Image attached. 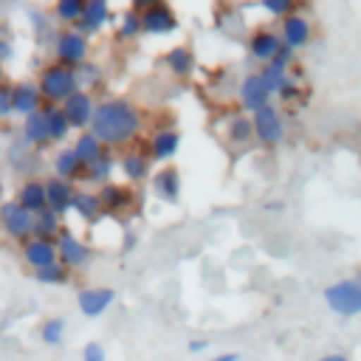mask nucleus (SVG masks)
<instances>
[{
    "label": "nucleus",
    "mask_w": 361,
    "mask_h": 361,
    "mask_svg": "<svg viewBox=\"0 0 361 361\" xmlns=\"http://www.w3.org/2000/svg\"><path fill=\"white\" fill-rule=\"evenodd\" d=\"M0 226L11 240L28 243L34 237V214L25 212L17 200H3L0 203Z\"/></svg>",
    "instance_id": "5"
},
{
    "label": "nucleus",
    "mask_w": 361,
    "mask_h": 361,
    "mask_svg": "<svg viewBox=\"0 0 361 361\" xmlns=\"http://www.w3.org/2000/svg\"><path fill=\"white\" fill-rule=\"evenodd\" d=\"M141 130V113L133 102L127 99H104L96 104L90 133L104 144V147H121L133 141Z\"/></svg>",
    "instance_id": "1"
},
{
    "label": "nucleus",
    "mask_w": 361,
    "mask_h": 361,
    "mask_svg": "<svg viewBox=\"0 0 361 361\" xmlns=\"http://www.w3.org/2000/svg\"><path fill=\"white\" fill-rule=\"evenodd\" d=\"M271 96H274V93H271V87H268V82L262 79L259 71L248 73V76L240 82V102H243V107L251 110V113L268 107V104H271Z\"/></svg>",
    "instance_id": "8"
},
{
    "label": "nucleus",
    "mask_w": 361,
    "mask_h": 361,
    "mask_svg": "<svg viewBox=\"0 0 361 361\" xmlns=\"http://www.w3.org/2000/svg\"><path fill=\"white\" fill-rule=\"evenodd\" d=\"M116 166H118L116 155H113L110 149H104L93 164L85 166V180H90V183H96V186H104V183H110V175H113Z\"/></svg>",
    "instance_id": "25"
},
{
    "label": "nucleus",
    "mask_w": 361,
    "mask_h": 361,
    "mask_svg": "<svg viewBox=\"0 0 361 361\" xmlns=\"http://www.w3.org/2000/svg\"><path fill=\"white\" fill-rule=\"evenodd\" d=\"M54 175L62 180H73V178H85V164L76 158L73 149H59L54 155Z\"/></svg>",
    "instance_id": "26"
},
{
    "label": "nucleus",
    "mask_w": 361,
    "mask_h": 361,
    "mask_svg": "<svg viewBox=\"0 0 361 361\" xmlns=\"http://www.w3.org/2000/svg\"><path fill=\"white\" fill-rule=\"evenodd\" d=\"M262 8L268 14H274V17H279V20L296 14V3L293 0H262Z\"/></svg>",
    "instance_id": "38"
},
{
    "label": "nucleus",
    "mask_w": 361,
    "mask_h": 361,
    "mask_svg": "<svg viewBox=\"0 0 361 361\" xmlns=\"http://www.w3.org/2000/svg\"><path fill=\"white\" fill-rule=\"evenodd\" d=\"M116 34H118L121 39H133V37L144 34V25H141V14H138V11H133V8H127V11L118 17Z\"/></svg>",
    "instance_id": "32"
},
{
    "label": "nucleus",
    "mask_w": 361,
    "mask_h": 361,
    "mask_svg": "<svg viewBox=\"0 0 361 361\" xmlns=\"http://www.w3.org/2000/svg\"><path fill=\"white\" fill-rule=\"evenodd\" d=\"M8 116H14V113H11V87H6V85L0 82V121L8 118Z\"/></svg>",
    "instance_id": "40"
},
{
    "label": "nucleus",
    "mask_w": 361,
    "mask_h": 361,
    "mask_svg": "<svg viewBox=\"0 0 361 361\" xmlns=\"http://www.w3.org/2000/svg\"><path fill=\"white\" fill-rule=\"evenodd\" d=\"M228 141L231 144H248L254 138V124H251V116H234L228 121Z\"/></svg>",
    "instance_id": "31"
},
{
    "label": "nucleus",
    "mask_w": 361,
    "mask_h": 361,
    "mask_svg": "<svg viewBox=\"0 0 361 361\" xmlns=\"http://www.w3.org/2000/svg\"><path fill=\"white\" fill-rule=\"evenodd\" d=\"M23 262L34 271H42L54 262H59V254H56V243L54 240H39V237H31L28 243H23Z\"/></svg>",
    "instance_id": "11"
},
{
    "label": "nucleus",
    "mask_w": 361,
    "mask_h": 361,
    "mask_svg": "<svg viewBox=\"0 0 361 361\" xmlns=\"http://www.w3.org/2000/svg\"><path fill=\"white\" fill-rule=\"evenodd\" d=\"M279 48H282V34H276L271 28H254L248 37V54L262 65H268Z\"/></svg>",
    "instance_id": "12"
},
{
    "label": "nucleus",
    "mask_w": 361,
    "mask_h": 361,
    "mask_svg": "<svg viewBox=\"0 0 361 361\" xmlns=\"http://www.w3.org/2000/svg\"><path fill=\"white\" fill-rule=\"evenodd\" d=\"M152 189H155V195L164 200V203H178L180 200V172L175 169V166H164L155 178H152Z\"/></svg>",
    "instance_id": "22"
},
{
    "label": "nucleus",
    "mask_w": 361,
    "mask_h": 361,
    "mask_svg": "<svg viewBox=\"0 0 361 361\" xmlns=\"http://www.w3.org/2000/svg\"><path fill=\"white\" fill-rule=\"evenodd\" d=\"M82 361H104V350H102V344H96V341H90V344H85V353H82Z\"/></svg>",
    "instance_id": "42"
},
{
    "label": "nucleus",
    "mask_w": 361,
    "mask_h": 361,
    "mask_svg": "<svg viewBox=\"0 0 361 361\" xmlns=\"http://www.w3.org/2000/svg\"><path fill=\"white\" fill-rule=\"evenodd\" d=\"M82 11H85V3L82 0H56V6H54V17L59 23H71V25L79 23Z\"/></svg>",
    "instance_id": "34"
},
{
    "label": "nucleus",
    "mask_w": 361,
    "mask_h": 361,
    "mask_svg": "<svg viewBox=\"0 0 361 361\" xmlns=\"http://www.w3.org/2000/svg\"><path fill=\"white\" fill-rule=\"evenodd\" d=\"M251 124H254V138H259L262 144H279L282 135H285V121H282V113L268 104L257 113H251Z\"/></svg>",
    "instance_id": "6"
},
{
    "label": "nucleus",
    "mask_w": 361,
    "mask_h": 361,
    "mask_svg": "<svg viewBox=\"0 0 361 361\" xmlns=\"http://www.w3.org/2000/svg\"><path fill=\"white\" fill-rule=\"evenodd\" d=\"M37 87L42 93V102L48 104H65L76 90H79V79H76V68H68V65H59V62H51L39 71V79H37Z\"/></svg>",
    "instance_id": "2"
},
{
    "label": "nucleus",
    "mask_w": 361,
    "mask_h": 361,
    "mask_svg": "<svg viewBox=\"0 0 361 361\" xmlns=\"http://www.w3.org/2000/svg\"><path fill=\"white\" fill-rule=\"evenodd\" d=\"M62 110H65V116H68V121H71V127H76V130H90V121H93V113H96V102H93V96L87 93V90H76L65 104H59Z\"/></svg>",
    "instance_id": "9"
},
{
    "label": "nucleus",
    "mask_w": 361,
    "mask_h": 361,
    "mask_svg": "<svg viewBox=\"0 0 361 361\" xmlns=\"http://www.w3.org/2000/svg\"><path fill=\"white\" fill-rule=\"evenodd\" d=\"M51 48H54V62L68 65V68H79L82 62H87V51H90L87 37L79 34V31H73V28L59 31V34L54 37Z\"/></svg>",
    "instance_id": "4"
},
{
    "label": "nucleus",
    "mask_w": 361,
    "mask_h": 361,
    "mask_svg": "<svg viewBox=\"0 0 361 361\" xmlns=\"http://www.w3.org/2000/svg\"><path fill=\"white\" fill-rule=\"evenodd\" d=\"M45 195H48V209L56 212L59 217L73 209V195H76V189L71 186V180H62V178H56V175H54V178H45Z\"/></svg>",
    "instance_id": "19"
},
{
    "label": "nucleus",
    "mask_w": 361,
    "mask_h": 361,
    "mask_svg": "<svg viewBox=\"0 0 361 361\" xmlns=\"http://www.w3.org/2000/svg\"><path fill=\"white\" fill-rule=\"evenodd\" d=\"M113 299H116V290H113V288H82V290L76 293V305H79V310H82L87 319L102 316V313L113 305Z\"/></svg>",
    "instance_id": "15"
},
{
    "label": "nucleus",
    "mask_w": 361,
    "mask_h": 361,
    "mask_svg": "<svg viewBox=\"0 0 361 361\" xmlns=\"http://www.w3.org/2000/svg\"><path fill=\"white\" fill-rule=\"evenodd\" d=\"M54 243H56L59 262H62L65 268H82V265L90 259V248H87L73 231H68V228H62Z\"/></svg>",
    "instance_id": "10"
},
{
    "label": "nucleus",
    "mask_w": 361,
    "mask_h": 361,
    "mask_svg": "<svg viewBox=\"0 0 361 361\" xmlns=\"http://www.w3.org/2000/svg\"><path fill=\"white\" fill-rule=\"evenodd\" d=\"M42 110H45V118H48L51 141H65V138H68V133L73 130V127H71V121H68V116H65V110H62V107H56V104H45Z\"/></svg>",
    "instance_id": "29"
},
{
    "label": "nucleus",
    "mask_w": 361,
    "mask_h": 361,
    "mask_svg": "<svg viewBox=\"0 0 361 361\" xmlns=\"http://www.w3.org/2000/svg\"><path fill=\"white\" fill-rule=\"evenodd\" d=\"M276 96H279L282 102H293V99H299V96H302V87H299V82H296V79H290V76H288V79L279 85Z\"/></svg>",
    "instance_id": "39"
},
{
    "label": "nucleus",
    "mask_w": 361,
    "mask_h": 361,
    "mask_svg": "<svg viewBox=\"0 0 361 361\" xmlns=\"http://www.w3.org/2000/svg\"><path fill=\"white\" fill-rule=\"evenodd\" d=\"M118 169L121 175L130 180V183H141L149 178V169H152V158L141 149H127L118 155Z\"/></svg>",
    "instance_id": "18"
},
{
    "label": "nucleus",
    "mask_w": 361,
    "mask_h": 361,
    "mask_svg": "<svg viewBox=\"0 0 361 361\" xmlns=\"http://www.w3.org/2000/svg\"><path fill=\"white\" fill-rule=\"evenodd\" d=\"M324 302L338 316H358L361 313V282L358 279H338L324 288Z\"/></svg>",
    "instance_id": "3"
},
{
    "label": "nucleus",
    "mask_w": 361,
    "mask_h": 361,
    "mask_svg": "<svg viewBox=\"0 0 361 361\" xmlns=\"http://www.w3.org/2000/svg\"><path fill=\"white\" fill-rule=\"evenodd\" d=\"M293 54H296V51H293V48H288V45H285V42H282V48H279V51H276V56H274V59H271V62H274V65H279V68H285V71H288V68H290V62H293Z\"/></svg>",
    "instance_id": "41"
},
{
    "label": "nucleus",
    "mask_w": 361,
    "mask_h": 361,
    "mask_svg": "<svg viewBox=\"0 0 361 361\" xmlns=\"http://www.w3.org/2000/svg\"><path fill=\"white\" fill-rule=\"evenodd\" d=\"M141 25H144V34H152V37H164V34H172L178 28V14L169 3H152L144 14H141Z\"/></svg>",
    "instance_id": "7"
},
{
    "label": "nucleus",
    "mask_w": 361,
    "mask_h": 361,
    "mask_svg": "<svg viewBox=\"0 0 361 361\" xmlns=\"http://www.w3.org/2000/svg\"><path fill=\"white\" fill-rule=\"evenodd\" d=\"M73 212L85 220V223H93L99 220L104 212H102V200H99V192H87V189H79L73 195Z\"/></svg>",
    "instance_id": "27"
},
{
    "label": "nucleus",
    "mask_w": 361,
    "mask_h": 361,
    "mask_svg": "<svg viewBox=\"0 0 361 361\" xmlns=\"http://www.w3.org/2000/svg\"><path fill=\"white\" fill-rule=\"evenodd\" d=\"M62 336H65V319H62V316H51V319H45V322L39 324V338H42V344L56 347V344L62 341Z\"/></svg>",
    "instance_id": "33"
},
{
    "label": "nucleus",
    "mask_w": 361,
    "mask_h": 361,
    "mask_svg": "<svg viewBox=\"0 0 361 361\" xmlns=\"http://www.w3.org/2000/svg\"><path fill=\"white\" fill-rule=\"evenodd\" d=\"M34 279L42 282V285H65L71 279V268H65L62 262H54L42 271H34Z\"/></svg>",
    "instance_id": "35"
},
{
    "label": "nucleus",
    "mask_w": 361,
    "mask_h": 361,
    "mask_svg": "<svg viewBox=\"0 0 361 361\" xmlns=\"http://www.w3.org/2000/svg\"><path fill=\"white\" fill-rule=\"evenodd\" d=\"M310 37H313V31H310V20H307V17L290 14V17L282 20V42H285L288 48L299 51V48H305V45L310 42Z\"/></svg>",
    "instance_id": "21"
},
{
    "label": "nucleus",
    "mask_w": 361,
    "mask_h": 361,
    "mask_svg": "<svg viewBox=\"0 0 361 361\" xmlns=\"http://www.w3.org/2000/svg\"><path fill=\"white\" fill-rule=\"evenodd\" d=\"M23 141H25V147H45L51 141L45 110H37L23 118Z\"/></svg>",
    "instance_id": "24"
},
{
    "label": "nucleus",
    "mask_w": 361,
    "mask_h": 361,
    "mask_svg": "<svg viewBox=\"0 0 361 361\" xmlns=\"http://www.w3.org/2000/svg\"><path fill=\"white\" fill-rule=\"evenodd\" d=\"M8 56H11V42H8V37L0 34V62H6Z\"/></svg>",
    "instance_id": "43"
},
{
    "label": "nucleus",
    "mask_w": 361,
    "mask_h": 361,
    "mask_svg": "<svg viewBox=\"0 0 361 361\" xmlns=\"http://www.w3.org/2000/svg\"><path fill=\"white\" fill-rule=\"evenodd\" d=\"M164 65L169 68V73L172 76H178V79H186V76H192L195 73V51L189 48V45H175V48H169L166 54H164Z\"/></svg>",
    "instance_id": "23"
},
{
    "label": "nucleus",
    "mask_w": 361,
    "mask_h": 361,
    "mask_svg": "<svg viewBox=\"0 0 361 361\" xmlns=\"http://www.w3.org/2000/svg\"><path fill=\"white\" fill-rule=\"evenodd\" d=\"M316 361H350L347 353H327V355H319Z\"/></svg>",
    "instance_id": "44"
},
{
    "label": "nucleus",
    "mask_w": 361,
    "mask_h": 361,
    "mask_svg": "<svg viewBox=\"0 0 361 361\" xmlns=\"http://www.w3.org/2000/svg\"><path fill=\"white\" fill-rule=\"evenodd\" d=\"M206 344H209L206 338H197V341H189V350L192 353H200V350H206Z\"/></svg>",
    "instance_id": "46"
},
{
    "label": "nucleus",
    "mask_w": 361,
    "mask_h": 361,
    "mask_svg": "<svg viewBox=\"0 0 361 361\" xmlns=\"http://www.w3.org/2000/svg\"><path fill=\"white\" fill-rule=\"evenodd\" d=\"M71 149H73V152H76V158L87 166V164H93V161H96L107 147H104V144H102L90 130H85V133H79V135H76V141H73V147H71Z\"/></svg>",
    "instance_id": "28"
},
{
    "label": "nucleus",
    "mask_w": 361,
    "mask_h": 361,
    "mask_svg": "<svg viewBox=\"0 0 361 361\" xmlns=\"http://www.w3.org/2000/svg\"><path fill=\"white\" fill-rule=\"evenodd\" d=\"M25 212L31 214H39L42 209H48V195H45V180L42 178H25L23 186L17 189V197H14Z\"/></svg>",
    "instance_id": "20"
},
{
    "label": "nucleus",
    "mask_w": 361,
    "mask_h": 361,
    "mask_svg": "<svg viewBox=\"0 0 361 361\" xmlns=\"http://www.w3.org/2000/svg\"><path fill=\"white\" fill-rule=\"evenodd\" d=\"M107 20H110V3H107V0H87V3H85V11H82V17H79V23L73 25V31L90 37V34H96L99 28H104Z\"/></svg>",
    "instance_id": "16"
},
{
    "label": "nucleus",
    "mask_w": 361,
    "mask_h": 361,
    "mask_svg": "<svg viewBox=\"0 0 361 361\" xmlns=\"http://www.w3.org/2000/svg\"><path fill=\"white\" fill-rule=\"evenodd\" d=\"M259 73H262V79L268 82L271 93H276V90H279V85L288 79V71H285V68H279V65H274V62L262 65V68H259Z\"/></svg>",
    "instance_id": "37"
},
{
    "label": "nucleus",
    "mask_w": 361,
    "mask_h": 361,
    "mask_svg": "<svg viewBox=\"0 0 361 361\" xmlns=\"http://www.w3.org/2000/svg\"><path fill=\"white\" fill-rule=\"evenodd\" d=\"M42 110V93L37 87V82H17L11 85V113L17 116H31Z\"/></svg>",
    "instance_id": "13"
},
{
    "label": "nucleus",
    "mask_w": 361,
    "mask_h": 361,
    "mask_svg": "<svg viewBox=\"0 0 361 361\" xmlns=\"http://www.w3.org/2000/svg\"><path fill=\"white\" fill-rule=\"evenodd\" d=\"M76 79H79V90H87L93 87L96 82H102V68L96 62H82L76 68Z\"/></svg>",
    "instance_id": "36"
},
{
    "label": "nucleus",
    "mask_w": 361,
    "mask_h": 361,
    "mask_svg": "<svg viewBox=\"0 0 361 361\" xmlns=\"http://www.w3.org/2000/svg\"><path fill=\"white\" fill-rule=\"evenodd\" d=\"M99 200H102V212L104 214H124L133 203V189L127 183H104L99 186Z\"/></svg>",
    "instance_id": "14"
},
{
    "label": "nucleus",
    "mask_w": 361,
    "mask_h": 361,
    "mask_svg": "<svg viewBox=\"0 0 361 361\" xmlns=\"http://www.w3.org/2000/svg\"><path fill=\"white\" fill-rule=\"evenodd\" d=\"M62 231V223H59V214L51 212V209H42L39 214H34V237L39 240H56Z\"/></svg>",
    "instance_id": "30"
},
{
    "label": "nucleus",
    "mask_w": 361,
    "mask_h": 361,
    "mask_svg": "<svg viewBox=\"0 0 361 361\" xmlns=\"http://www.w3.org/2000/svg\"><path fill=\"white\" fill-rule=\"evenodd\" d=\"M180 147V133L172 127H161L149 135V158L158 164H169V158H175Z\"/></svg>",
    "instance_id": "17"
},
{
    "label": "nucleus",
    "mask_w": 361,
    "mask_h": 361,
    "mask_svg": "<svg viewBox=\"0 0 361 361\" xmlns=\"http://www.w3.org/2000/svg\"><path fill=\"white\" fill-rule=\"evenodd\" d=\"M209 361H240V355H237V353H220V355H214V358H209Z\"/></svg>",
    "instance_id": "45"
}]
</instances>
